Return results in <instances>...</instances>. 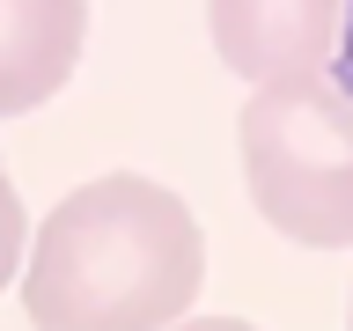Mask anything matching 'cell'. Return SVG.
Listing matches in <instances>:
<instances>
[{
	"label": "cell",
	"instance_id": "6da1fadb",
	"mask_svg": "<svg viewBox=\"0 0 353 331\" xmlns=\"http://www.w3.org/2000/svg\"><path fill=\"white\" fill-rule=\"evenodd\" d=\"M206 280V236L192 206L154 177H88L44 214L30 265H22V309L30 324L103 331V324H170L199 302Z\"/></svg>",
	"mask_w": 353,
	"mask_h": 331
},
{
	"label": "cell",
	"instance_id": "277c9868",
	"mask_svg": "<svg viewBox=\"0 0 353 331\" xmlns=\"http://www.w3.org/2000/svg\"><path fill=\"white\" fill-rule=\"evenodd\" d=\"M88 0H0V110L22 118L74 81Z\"/></svg>",
	"mask_w": 353,
	"mask_h": 331
},
{
	"label": "cell",
	"instance_id": "7a4b0ae2",
	"mask_svg": "<svg viewBox=\"0 0 353 331\" xmlns=\"http://www.w3.org/2000/svg\"><path fill=\"white\" fill-rule=\"evenodd\" d=\"M243 184L265 228L309 250L353 243V88L331 66L258 81L243 103Z\"/></svg>",
	"mask_w": 353,
	"mask_h": 331
},
{
	"label": "cell",
	"instance_id": "52a82bcc",
	"mask_svg": "<svg viewBox=\"0 0 353 331\" xmlns=\"http://www.w3.org/2000/svg\"><path fill=\"white\" fill-rule=\"evenodd\" d=\"M346 309H353V302H346Z\"/></svg>",
	"mask_w": 353,
	"mask_h": 331
},
{
	"label": "cell",
	"instance_id": "8992f818",
	"mask_svg": "<svg viewBox=\"0 0 353 331\" xmlns=\"http://www.w3.org/2000/svg\"><path fill=\"white\" fill-rule=\"evenodd\" d=\"M331 74L353 88V0H346V22H339V52H331Z\"/></svg>",
	"mask_w": 353,
	"mask_h": 331
},
{
	"label": "cell",
	"instance_id": "3957f363",
	"mask_svg": "<svg viewBox=\"0 0 353 331\" xmlns=\"http://www.w3.org/2000/svg\"><path fill=\"white\" fill-rule=\"evenodd\" d=\"M339 22H346V0H206V30H214L221 66L243 74L250 88L331 66Z\"/></svg>",
	"mask_w": 353,
	"mask_h": 331
},
{
	"label": "cell",
	"instance_id": "5b68a950",
	"mask_svg": "<svg viewBox=\"0 0 353 331\" xmlns=\"http://www.w3.org/2000/svg\"><path fill=\"white\" fill-rule=\"evenodd\" d=\"M0 228H8V250H0V272H15V280H22V265H30V250H22V199H15V184H0Z\"/></svg>",
	"mask_w": 353,
	"mask_h": 331
}]
</instances>
